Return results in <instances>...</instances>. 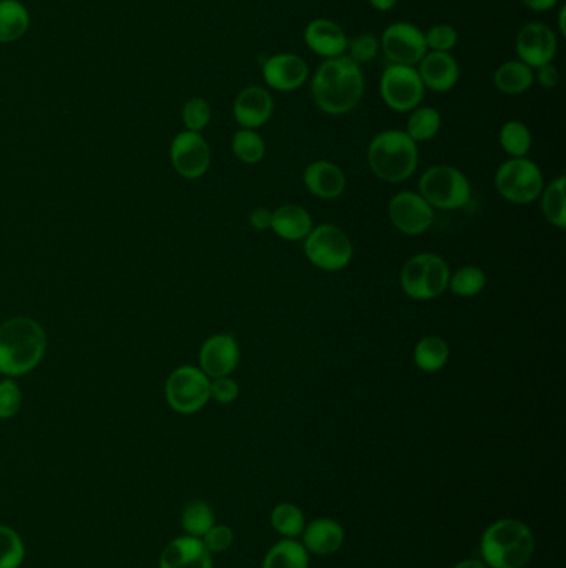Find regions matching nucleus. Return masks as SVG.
<instances>
[{"label": "nucleus", "instance_id": "35", "mask_svg": "<svg viewBox=\"0 0 566 568\" xmlns=\"http://www.w3.org/2000/svg\"><path fill=\"white\" fill-rule=\"evenodd\" d=\"M24 557V542L19 534L7 525H0V568H19Z\"/></svg>", "mask_w": 566, "mask_h": 568}, {"label": "nucleus", "instance_id": "15", "mask_svg": "<svg viewBox=\"0 0 566 568\" xmlns=\"http://www.w3.org/2000/svg\"><path fill=\"white\" fill-rule=\"evenodd\" d=\"M261 74L269 89L294 92L308 82L309 65L301 55L283 52L264 60Z\"/></svg>", "mask_w": 566, "mask_h": 568}, {"label": "nucleus", "instance_id": "37", "mask_svg": "<svg viewBox=\"0 0 566 568\" xmlns=\"http://www.w3.org/2000/svg\"><path fill=\"white\" fill-rule=\"evenodd\" d=\"M181 120H183V125H185L188 132H203L211 122L210 103L206 102L205 98H190V100L183 105Z\"/></svg>", "mask_w": 566, "mask_h": 568}, {"label": "nucleus", "instance_id": "4", "mask_svg": "<svg viewBox=\"0 0 566 568\" xmlns=\"http://www.w3.org/2000/svg\"><path fill=\"white\" fill-rule=\"evenodd\" d=\"M367 162L382 182L402 183L417 170L419 148L402 130H384L369 143Z\"/></svg>", "mask_w": 566, "mask_h": 568}, {"label": "nucleus", "instance_id": "16", "mask_svg": "<svg viewBox=\"0 0 566 568\" xmlns=\"http://www.w3.org/2000/svg\"><path fill=\"white\" fill-rule=\"evenodd\" d=\"M240 364V344L233 334H213L200 349V369L210 379L230 376Z\"/></svg>", "mask_w": 566, "mask_h": 568}, {"label": "nucleus", "instance_id": "17", "mask_svg": "<svg viewBox=\"0 0 566 568\" xmlns=\"http://www.w3.org/2000/svg\"><path fill=\"white\" fill-rule=\"evenodd\" d=\"M274 100L268 89L259 85H249L236 95L233 103V115L241 128L263 127L273 117Z\"/></svg>", "mask_w": 566, "mask_h": 568}, {"label": "nucleus", "instance_id": "24", "mask_svg": "<svg viewBox=\"0 0 566 568\" xmlns=\"http://www.w3.org/2000/svg\"><path fill=\"white\" fill-rule=\"evenodd\" d=\"M535 84V72L522 60H507L493 72V85L505 95H522Z\"/></svg>", "mask_w": 566, "mask_h": 568}, {"label": "nucleus", "instance_id": "25", "mask_svg": "<svg viewBox=\"0 0 566 568\" xmlns=\"http://www.w3.org/2000/svg\"><path fill=\"white\" fill-rule=\"evenodd\" d=\"M30 27V14L19 0H0V44L22 39Z\"/></svg>", "mask_w": 566, "mask_h": 568}, {"label": "nucleus", "instance_id": "14", "mask_svg": "<svg viewBox=\"0 0 566 568\" xmlns=\"http://www.w3.org/2000/svg\"><path fill=\"white\" fill-rule=\"evenodd\" d=\"M392 225L404 235H422L434 223V208L414 191H401L389 203Z\"/></svg>", "mask_w": 566, "mask_h": 568}, {"label": "nucleus", "instance_id": "6", "mask_svg": "<svg viewBox=\"0 0 566 568\" xmlns=\"http://www.w3.org/2000/svg\"><path fill=\"white\" fill-rule=\"evenodd\" d=\"M419 195L432 208L454 211L469 205L472 188L469 178L459 168L435 165L420 177Z\"/></svg>", "mask_w": 566, "mask_h": 568}, {"label": "nucleus", "instance_id": "29", "mask_svg": "<svg viewBox=\"0 0 566 568\" xmlns=\"http://www.w3.org/2000/svg\"><path fill=\"white\" fill-rule=\"evenodd\" d=\"M498 142L502 145L505 153L512 158L527 157V153L532 148V132L525 123L520 120H508L503 123L498 133Z\"/></svg>", "mask_w": 566, "mask_h": 568}, {"label": "nucleus", "instance_id": "26", "mask_svg": "<svg viewBox=\"0 0 566 568\" xmlns=\"http://www.w3.org/2000/svg\"><path fill=\"white\" fill-rule=\"evenodd\" d=\"M449 344L439 336H425L414 349V363L424 373H437L449 361Z\"/></svg>", "mask_w": 566, "mask_h": 568}, {"label": "nucleus", "instance_id": "46", "mask_svg": "<svg viewBox=\"0 0 566 568\" xmlns=\"http://www.w3.org/2000/svg\"><path fill=\"white\" fill-rule=\"evenodd\" d=\"M454 568H487V565L482 560H464L460 564L455 565Z\"/></svg>", "mask_w": 566, "mask_h": 568}, {"label": "nucleus", "instance_id": "11", "mask_svg": "<svg viewBox=\"0 0 566 568\" xmlns=\"http://www.w3.org/2000/svg\"><path fill=\"white\" fill-rule=\"evenodd\" d=\"M381 50L389 64L417 67L429 52L424 30L410 22H394L382 32Z\"/></svg>", "mask_w": 566, "mask_h": 568}, {"label": "nucleus", "instance_id": "12", "mask_svg": "<svg viewBox=\"0 0 566 568\" xmlns=\"http://www.w3.org/2000/svg\"><path fill=\"white\" fill-rule=\"evenodd\" d=\"M171 165L176 173L186 180H198L203 177L211 163L210 145L201 133H178L170 147Z\"/></svg>", "mask_w": 566, "mask_h": 568}, {"label": "nucleus", "instance_id": "8", "mask_svg": "<svg viewBox=\"0 0 566 568\" xmlns=\"http://www.w3.org/2000/svg\"><path fill=\"white\" fill-rule=\"evenodd\" d=\"M495 188L505 200L515 205H528L542 195V170L527 157L510 158L498 167Z\"/></svg>", "mask_w": 566, "mask_h": 568}, {"label": "nucleus", "instance_id": "36", "mask_svg": "<svg viewBox=\"0 0 566 568\" xmlns=\"http://www.w3.org/2000/svg\"><path fill=\"white\" fill-rule=\"evenodd\" d=\"M379 52H381V40L371 32L359 34L347 42V57L361 67L376 59Z\"/></svg>", "mask_w": 566, "mask_h": 568}, {"label": "nucleus", "instance_id": "10", "mask_svg": "<svg viewBox=\"0 0 566 568\" xmlns=\"http://www.w3.org/2000/svg\"><path fill=\"white\" fill-rule=\"evenodd\" d=\"M379 90L387 107L399 113L412 112L414 108L420 107L425 95L417 67L407 65H387L382 70Z\"/></svg>", "mask_w": 566, "mask_h": 568}, {"label": "nucleus", "instance_id": "44", "mask_svg": "<svg viewBox=\"0 0 566 568\" xmlns=\"http://www.w3.org/2000/svg\"><path fill=\"white\" fill-rule=\"evenodd\" d=\"M520 2L533 12H548L558 5V0H520Z\"/></svg>", "mask_w": 566, "mask_h": 568}, {"label": "nucleus", "instance_id": "38", "mask_svg": "<svg viewBox=\"0 0 566 568\" xmlns=\"http://www.w3.org/2000/svg\"><path fill=\"white\" fill-rule=\"evenodd\" d=\"M424 35L429 52H450L459 44V32L454 25L435 24Z\"/></svg>", "mask_w": 566, "mask_h": 568}, {"label": "nucleus", "instance_id": "1", "mask_svg": "<svg viewBox=\"0 0 566 568\" xmlns=\"http://www.w3.org/2000/svg\"><path fill=\"white\" fill-rule=\"evenodd\" d=\"M366 79L361 65L347 55L324 60L311 77V97L321 112L339 117L361 103Z\"/></svg>", "mask_w": 566, "mask_h": 568}, {"label": "nucleus", "instance_id": "28", "mask_svg": "<svg viewBox=\"0 0 566 568\" xmlns=\"http://www.w3.org/2000/svg\"><path fill=\"white\" fill-rule=\"evenodd\" d=\"M440 127H442V115L439 110L432 107H417L410 112L405 133L415 143L429 142L439 133Z\"/></svg>", "mask_w": 566, "mask_h": 568}, {"label": "nucleus", "instance_id": "22", "mask_svg": "<svg viewBox=\"0 0 566 568\" xmlns=\"http://www.w3.org/2000/svg\"><path fill=\"white\" fill-rule=\"evenodd\" d=\"M313 228V218L303 206L283 205L273 211L271 230L283 240H306V236L313 231Z\"/></svg>", "mask_w": 566, "mask_h": 568}, {"label": "nucleus", "instance_id": "45", "mask_svg": "<svg viewBox=\"0 0 566 568\" xmlns=\"http://www.w3.org/2000/svg\"><path fill=\"white\" fill-rule=\"evenodd\" d=\"M372 9L377 10V12H389V10L396 7L399 0H367Z\"/></svg>", "mask_w": 566, "mask_h": 568}, {"label": "nucleus", "instance_id": "43", "mask_svg": "<svg viewBox=\"0 0 566 568\" xmlns=\"http://www.w3.org/2000/svg\"><path fill=\"white\" fill-rule=\"evenodd\" d=\"M271 221H273V211H269L268 208H256L249 215V225L253 226L254 230H271Z\"/></svg>", "mask_w": 566, "mask_h": 568}, {"label": "nucleus", "instance_id": "2", "mask_svg": "<svg viewBox=\"0 0 566 568\" xmlns=\"http://www.w3.org/2000/svg\"><path fill=\"white\" fill-rule=\"evenodd\" d=\"M47 334L35 319L17 316L0 324V374L19 378L34 371L45 356Z\"/></svg>", "mask_w": 566, "mask_h": 568}, {"label": "nucleus", "instance_id": "30", "mask_svg": "<svg viewBox=\"0 0 566 568\" xmlns=\"http://www.w3.org/2000/svg\"><path fill=\"white\" fill-rule=\"evenodd\" d=\"M231 150L241 163L256 165L264 158L266 143L256 130L241 128L231 138Z\"/></svg>", "mask_w": 566, "mask_h": 568}, {"label": "nucleus", "instance_id": "23", "mask_svg": "<svg viewBox=\"0 0 566 568\" xmlns=\"http://www.w3.org/2000/svg\"><path fill=\"white\" fill-rule=\"evenodd\" d=\"M344 542V530L331 519H318L303 530L304 549L316 555L336 554Z\"/></svg>", "mask_w": 566, "mask_h": 568}, {"label": "nucleus", "instance_id": "18", "mask_svg": "<svg viewBox=\"0 0 566 568\" xmlns=\"http://www.w3.org/2000/svg\"><path fill=\"white\" fill-rule=\"evenodd\" d=\"M425 90L445 94L459 84L460 65L450 52H427L417 65Z\"/></svg>", "mask_w": 566, "mask_h": 568}, {"label": "nucleus", "instance_id": "31", "mask_svg": "<svg viewBox=\"0 0 566 568\" xmlns=\"http://www.w3.org/2000/svg\"><path fill=\"white\" fill-rule=\"evenodd\" d=\"M181 525L186 534L201 539L215 525V512L205 500H193L183 509Z\"/></svg>", "mask_w": 566, "mask_h": 568}, {"label": "nucleus", "instance_id": "40", "mask_svg": "<svg viewBox=\"0 0 566 568\" xmlns=\"http://www.w3.org/2000/svg\"><path fill=\"white\" fill-rule=\"evenodd\" d=\"M201 539L210 554H221L230 549L235 540V534L228 525H213Z\"/></svg>", "mask_w": 566, "mask_h": 568}, {"label": "nucleus", "instance_id": "7", "mask_svg": "<svg viewBox=\"0 0 566 568\" xmlns=\"http://www.w3.org/2000/svg\"><path fill=\"white\" fill-rule=\"evenodd\" d=\"M304 253L323 271H341L351 263L354 246L346 231L336 225H319L306 236Z\"/></svg>", "mask_w": 566, "mask_h": 568}, {"label": "nucleus", "instance_id": "20", "mask_svg": "<svg viewBox=\"0 0 566 568\" xmlns=\"http://www.w3.org/2000/svg\"><path fill=\"white\" fill-rule=\"evenodd\" d=\"M160 568H213V562L203 540L185 535L166 545L160 557Z\"/></svg>", "mask_w": 566, "mask_h": 568}, {"label": "nucleus", "instance_id": "33", "mask_svg": "<svg viewBox=\"0 0 566 568\" xmlns=\"http://www.w3.org/2000/svg\"><path fill=\"white\" fill-rule=\"evenodd\" d=\"M487 284V276L479 266H462L460 270L450 275L449 288L460 298H474L482 293Z\"/></svg>", "mask_w": 566, "mask_h": 568}, {"label": "nucleus", "instance_id": "34", "mask_svg": "<svg viewBox=\"0 0 566 568\" xmlns=\"http://www.w3.org/2000/svg\"><path fill=\"white\" fill-rule=\"evenodd\" d=\"M271 524L274 530L284 535L286 539H296L299 535H303V510L294 504H279L278 507H274L271 514Z\"/></svg>", "mask_w": 566, "mask_h": 568}, {"label": "nucleus", "instance_id": "19", "mask_svg": "<svg viewBox=\"0 0 566 568\" xmlns=\"http://www.w3.org/2000/svg\"><path fill=\"white\" fill-rule=\"evenodd\" d=\"M304 42L311 52L327 60L346 55L349 37L334 20L314 19L304 29Z\"/></svg>", "mask_w": 566, "mask_h": 568}, {"label": "nucleus", "instance_id": "47", "mask_svg": "<svg viewBox=\"0 0 566 568\" xmlns=\"http://www.w3.org/2000/svg\"><path fill=\"white\" fill-rule=\"evenodd\" d=\"M565 15L566 5H562V7H560V12H558V30H560V35H562V37H565L566 35Z\"/></svg>", "mask_w": 566, "mask_h": 568}, {"label": "nucleus", "instance_id": "27", "mask_svg": "<svg viewBox=\"0 0 566 568\" xmlns=\"http://www.w3.org/2000/svg\"><path fill=\"white\" fill-rule=\"evenodd\" d=\"M308 550L294 539L281 540L269 550L263 568H308Z\"/></svg>", "mask_w": 566, "mask_h": 568}, {"label": "nucleus", "instance_id": "5", "mask_svg": "<svg viewBox=\"0 0 566 568\" xmlns=\"http://www.w3.org/2000/svg\"><path fill=\"white\" fill-rule=\"evenodd\" d=\"M450 268L442 256L420 253L410 258L402 268L401 286L415 301L439 298L449 288Z\"/></svg>", "mask_w": 566, "mask_h": 568}, {"label": "nucleus", "instance_id": "3", "mask_svg": "<svg viewBox=\"0 0 566 568\" xmlns=\"http://www.w3.org/2000/svg\"><path fill=\"white\" fill-rule=\"evenodd\" d=\"M535 552V537L520 520L503 519L485 530L480 554L490 568H522Z\"/></svg>", "mask_w": 566, "mask_h": 568}, {"label": "nucleus", "instance_id": "39", "mask_svg": "<svg viewBox=\"0 0 566 568\" xmlns=\"http://www.w3.org/2000/svg\"><path fill=\"white\" fill-rule=\"evenodd\" d=\"M22 406V392L14 379L0 381V419H10Z\"/></svg>", "mask_w": 566, "mask_h": 568}, {"label": "nucleus", "instance_id": "21", "mask_svg": "<svg viewBox=\"0 0 566 568\" xmlns=\"http://www.w3.org/2000/svg\"><path fill=\"white\" fill-rule=\"evenodd\" d=\"M304 185L321 200H334L346 190V175L336 163L319 160L304 170Z\"/></svg>", "mask_w": 566, "mask_h": 568}, {"label": "nucleus", "instance_id": "41", "mask_svg": "<svg viewBox=\"0 0 566 568\" xmlns=\"http://www.w3.org/2000/svg\"><path fill=\"white\" fill-rule=\"evenodd\" d=\"M210 391L211 399H215L220 404H231L240 396V384L235 379H231L230 376L216 378L211 381Z\"/></svg>", "mask_w": 566, "mask_h": 568}, {"label": "nucleus", "instance_id": "13", "mask_svg": "<svg viewBox=\"0 0 566 568\" xmlns=\"http://www.w3.org/2000/svg\"><path fill=\"white\" fill-rule=\"evenodd\" d=\"M515 50L518 60H522L530 69L535 70L542 65L552 64L557 57V34L543 22H530L518 30Z\"/></svg>", "mask_w": 566, "mask_h": 568}, {"label": "nucleus", "instance_id": "32", "mask_svg": "<svg viewBox=\"0 0 566 568\" xmlns=\"http://www.w3.org/2000/svg\"><path fill=\"white\" fill-rule=\"evenodd\" d=\"M566 178L558 177L542 191V210L548 223L557 228L566 226Z\"/></svg>", "mask_w": 566, "mask_h": 568}, {"label": "nucleus", "instance_id": "42", "mask_svg": "<svg viewBox=\"0 0 566 568\" xmlns=\"http://www.w3.org/2000/svg\"><path fill=\"white\" fill-rule=\"evenodd\" d=\"M533 72H535V82L542 85L543 89H555L560 82V72L553 65V62L552 64L542 65Z\"/></svg>", "mask_w": 566, "mask_h": 568}, {"label": "nucleus", "instance_id": "9", "mask_svg": "<svg viewBox=\"0 0 566 568\" xmlns=\"http://www.w3.org/2000/svg\"><path fill=\"white\" fill-rule=\"evenodd\" d=\"M211 379L200 368L180 366L166 381L168 406L180 414H195L211 399Z\"/></svg>", "mask_w": 566, "mask_h": 568}]
</instances>
